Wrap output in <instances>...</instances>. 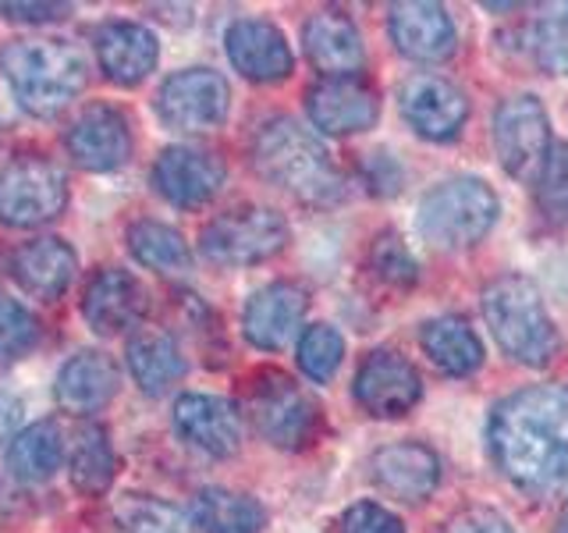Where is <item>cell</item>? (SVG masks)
Wrapping results in <instances>:
<instances>
[{
    "label": "cell",
    "instance_id": "1",
    "mask_svg": "<svg viewBox=\"0 0 568 533\" xmlns=\"http://www.w3.org/2000/svg\"><path fill=\"white\" fill-rule=\"evenodd\" d=\"M490 455L523 494L544 497L568 484V384H532L494 405Z\"/></svg>",
    "mask_w": 568,
    "mask_h": 533
},
{
    "label": "cell",
    "instance_id": "2",
    "mask_svg": "<svg viewBox=\"0 0 568 533\" xmlns=\"http://www.w3.org/2000/svg\"><path fill=\"white\" fill-rule=\"evenodd\" d=\"M253 164L271 185L310 207H331L345 195V178L327 147L295 118H271L253 135Z\"/></svg>",
    "mask_w": 568,
    "mask_h": 533
},
{
    "label": "cell",
    "instance_id": "3",
    "mask_svg": "<svg viewBox=\"0 0 568 533\" xmlns=\"http://www.w3.org/2000/svg\"><path fill=\"white\" fill-rule=\"evenodd\" d=\"M0 76L29 114L53 118L85 89L89 64L75 43L43 36V40H14L0 50Z\"/></svg>",
    "mask_w": 568,
    "mask_h": 533
},
{
    "label": "cell",
    "instance_id": "4",
    "mask_svg": "<svg viewBox=\"0 0 568 533\" xmlns=\"http://www.w3.org/2000/svg\"><path fill=\"white\" fill-rule=\"evenodd\" d=\"M484 316L501 345L523 366H547L558 352V328L547 316L544 295L526 274H501L484 289Z\"/></svg>",
    "mask_w": 568,
    "mask_h": 533
},
{
    "label": "cell",
    "instance_id": "5",
    "mask_svg": "<svg viewBox=\"0 0 568 533\" xmlns=\"http://www.w3.org/2000/svg\"><path fill=\"white\" fill-rule=\"evenodd\" d=\"M501 200L484 178L458 174L448 182H437L419 200L416 228L423 242L437 249H469L494 228Z\"/></svg>",
    "mask_w": 568,
    "mask_h": 533
},
{
    "label": "cell",
    "instance_id": "6",
    "mask_svg": "<svg viewBox=\"0 0 568 533\" xmlns=\"http://www.w3.org/2000/svg\"><path fill=\"white\" fill-rule=\"evenodd\" d=\"M288 242V221L271 207L245 203L217 213L200 235V249L217 266H248L277 257Z\"/></svg>",
    "mask_w": 568,
    "mask_h": 533
},
{
    "label": "cell",
    "instance_id": "7",
    "mask_svg": "<svg viewBox=\"0 0 568 533\" xmlns=\"http://www.w3.org/2000/svg\"><path fill=\"white\" fill-rule=\"evenodd\" d=\"M68 203V178L40 153L14 157L0 168V224L40 228Z\"/></svg>",
    "mask_w": 568,
    "mask_h": 533
},
{
    "label": "cell",
    "instance_id": "8",
    "mask_svg": "<svg viewBox=\"0 0 568 533\" xmlns=\"http://www.w3.org/2000/svg\"><path fill=\"white\" fill-rule=\"evenodd\" d=\"M245 409L253 416L256 431L277 449H306L320 431L316 402L292 378H284L281 370H263L248 384Z\"/></svg>",
    "mask_w": 568,
    "mask_h": 533
},
{
    "label": "cell",
    "instance_id": "9",
    "mask_svg": "<svg viewBox=\"0 0 568 533\" xmlns=\"http://www.w3.org/2000/svg\"><path fill=\"white\" fill-rule=\"evenodd\" d=\"M231 111V86L213 68H185L156 93V114L171 132L203 135L221 129Z\"/></svg>",
    "mask_w": 568,
    "mask_h": 533
},
{
    "label": "cell",
    "instance_id": "10",
    "mask_svg": "<svg viewBox=\"0 0 568 533\" xmlns=\"http://www.w3.org/2000/svg\"><path fill=\"white\" fill-rule=\"evenodd\" d=\"M550 147H555L550 142V121L537 97H508L494 111V150L511 178H523V182L532 178L537 182Z\"/></svg>",
    "mask_w": 568,
    "mask_h": 533
},
{
    "label": "cell",
    "instance_id": "11",
    "mask_svg": "<svg viewBox=\"0 0 568 533\" xmlns=\"http://www.w3.org/2000/svg\"><path fill=\"white\" fill-rule=\"evenodd\" d=\"M398 107H402V118L408 121V129L430 142L455 139L469 118L466 93H462L452 79L434 76V71H416V76H408L402 82Z\"/></svg>",
    "mask_w": 568,
    "mask_h": 533
},
{
    "label": "cell",
    "instance_id": "12",
    "mask_svg": "<svg viewBox=\"0 0 568 533\" xmlns=\"http://www.w3.org/2000/svg\"><path fill=\"white\" fill-rule=\"evenodd\" d=\"M64 147L68 157L85 171H118L132 160L135 139L124 111L111 103H93L71 121Z\"/></svg>",
    "mask_w": 568,
    "mask_h": 533
},
{
    "label": "cell",
    "instance_id": "13",
    "mask_svg": "<svg viewBox=\"0 0 568 533\" xmlns=\"http://www.w3.org/2000/svg\"><path fill=\"white\" fill-rule=\"evenodd\" d=\"M419 399H423L419 370L390 349L369 352L359 373H355V402L377 420L405 416Z\"/></svg>",
    "mask_w": 568,
    "mask_h": 533
},
{
    "label": "cell",
    "instance_id": "14",
    "mask_svg": "<svg viewBox=\"0 0 568 533\" xmlns=\"http://www.w3.org/2000/svg\"><path fill=\"white\" fill-rule=\"evenodd\" d=\"M387 32L390 43L408 61L437 64L448 61L458 47V29L452 11L444 4H434V0H402V4H390Z\"/></svg>",
    "mask_w": 568,
    "mask_h": 533
},
{
    "label": "cell",
    "instance_id": "15",
    "mask_svg": "<svg viewBox=\"0 0 568 533\" xmlns=\"http://www.w3.org/2000/svg\"><path fill=\"white\" fill-rule=\"evenodd\" d=\"M227 168L217 153L200 147H171L156 157L153 164V185L168 203L195 210L210 203L221 192Z\"/></svg>",
    "mask_w": 568,
    "mask_h": 533
},
{
    "label": "cell",
    "instance_id": "16",
    "mask_svg": "<svg viewBox=\"0 0 568 533\" xmlns=\"http://www.w3.org/2000/svg\"><path fill=\"white\" fill-rule=\"evenodd\" d=\"M369 476L387 497L405 505H419L440 484V459L419 441L384 444L369 459Z\"/></svg>",
    "mask_w": 568,
    "mask_h": 533
},
{
    "label": "cell",
    "instance_id": "17",
    "mask_svg": "<svg viewBox=\"0 0 568 533\" xmlns=\"http://www.w3.org/2000/svg\"><path fill=\"white\" fill-rule=\"evenodd\" d=\"M310 121L327 135H355L377 124L381 100L373 93V86L363 79H324L310 89L306 97Z\"/></svg>",
    "mask_w": 568,
    "mask_h": 533
},
{
    "label": "cell",
    "instance_id": "18",
    "mask_svg": "<svg viewBox=\"0 0 568 533\" xmlns=\"http://www.w3.org/2000/svg\"><path fill=\"white\" fill-rule=\"evenodd\" d=\"M174 431L185 444L213 459H227L242 444L239 405L217 395H182L174 402Z\"/></svg>",
    "mask_w": 568,
    "mask_h": 533
},
{
    "label": "cell",
    "instance_id": "19",
    "mask_svg": "<svg viewBox=\"0 0 568 533\" xmlns=\"http://www.w3.org/2000/svg\"><path fill=\"white\" fill-rule=\"evenodd\" d=\"M224 47L235 71H242L253 82H281L295 68L284 32L274 22H263V18H239V22H231Z\"/></svg>",
    "mask_w": 568,
    "mask_h": 533
},
{
    "label": "cell",
    "instance_id": "20",
    "mask_svg": "<svg viewBox=\"0 0 568 533\" xmlns=\"http://www.w3.org/2000/svg\"><path fill=\"white\" fill-rule=\"evenodd\" d=\"M310 295L292 281L263 284L242 310V331L245 338L263 352H277L288 345V338L298 331L302 316H306Z\"/></svg>",
    "mask_w": 568,
    "mask_h": 533
},
{
    "label": "cell",
    "instance_id": "21",
    "mask_svg": "<svg viewBox=\"0 0 568 533\" xmlns=\"http://www.w3.org/2000/svg\"><path fill=\"white\" fill-rule=\"evenodd\" d=\"M150 310L146 289L132 278L129 271H118V266H106L93 281H89L85 299H82V316L85 324L100 331V334H118L135 328Z\"/></svg>",
    "mask_w": 568,
    "mask_h": 533
},
{
    "label": "cell",
    "instance_id": "22",
    "mask_svg": "<svg viewBox=\"0 0 568 533\" xmlns=\"http://www.w3.org/2000/svg\"><path fill=\"white\" fill-rule=\"evenodd\" d=\"M93 50L100 71L118 86L142 82L160 61L156 36L139 22H103L93 36Z\"/></svg>",
    "mask_w": 568,
    "mask_h": 533
},
{
    "label": "cell",
    "instance_id": "23",
    "mask_svg": "<svg viewBox=\"0 0 568 533\" xmlns=\"http://www.w3.org/2000/svg\"><path fill=\"white\" fill-rule=\"evenodd\" d=\"M302 47L313 68L327 79H348L366 61L359 26L342 11H316L302 29Z\"/></svg>",
    "mask_w": 568,
    "mask_h": 533
},
{
    "label": "cell",
    "instance_id": "24",
    "mask_svg": "<svg viewBox=\"0 0 568 533\" xmlns=\"http://www.w3.org/2000/svg\"><path fill=\"white\" fill-rule=\"evenodd\" d=\"M79 257L64 239H32L18 245L11 253V274L22 289L43 302H53L68 292V284L75 281Z\"/></svg>",
    "mask_w": 568,
    "mask_h": 533
},
{
    "label": "cell",
    "instance_id": "25",
    "mask_svg": "<svg viewBox=\"0 0 568 533\" xmlns=\"http://www.w3.org/2000/svg\"><path fill=\"white\" fill-rule=\"evenodd\" d=\"M121 370L106 352H79L58 373V402L68 413H97L118 395Z\"/></svg>",
    "mask_w": 568,
    "mask_h": 533
},
{
    "label": "cell",
    "instance_id": "26",
    "mask_svg": "<svg viewBox=\"0 0 568 533\" xmlns=\"http://www.w3.org/2000/svg\"><path fill=\"white\" fill-rule=\"evenodd\" d=\"M419 345L430 355V363L452 378H469L484 366V345L479 334L462 316H430L419 328Z\"/></svg>",
    "mask_w": 568,
    "mask_h": 533
},
{
    "label": "cell",
    "instance_id": "27",
    "mask_svg": "<svg viewBox=\"0 0 568 533\" xmlns=\"http://www.w3.org/2000/svg\"><path fill=\"white\" fill-rule=\"evenodd\" d=\"M61 459H64L61 426L53 420H40L11 438L4 452V466L14 480H22V484H43V480L58 473Z\"/></svg>",
    "mask_w": 568,
    "mask_h": 533
},
{
    "label": "cell",
    "instance_id": "28",
    "mask_svg": "<svg viewBox=\"0 0 568 533\" xmlns=\"http://www.w3.org/2000/svg\"><path fill=\"white\" fill-rule=\"evenodd\" d=\"M129 370L146 395H164L185 378V355L164 331H142L129 342Z\"/></svg>",
    "mask_w": 568,
    "mask_h": 533
},
{
    "label": "cell",
    "instance_id": "29",
    "mask_svg": "<svg viewBox=\"0 0 568 533\" xmlns=\"http://www.w3.org/2000/svg\"><path fill=\"white\" fill-rule=\"evenodd\" d=\"M192 523L203 533H263L266 512L248 494L227 487H203L192 497Z\"/></svg>",
    "mask_w": 568,
    "mask_h": 533
},
{
    "label": "cell",
    "instance_id": "30",
    "mask_svg": "<svg viewBox=\"0 0 568 533\" xmlns=\"http://www.w3.org/2000/svg\"><path fill=\"white\" fill-rule=\"evenodd\" d=\"M114 444L106 438L103 426H82L75 438V449H71V462H68V476L75 484L79 494L100 497L106 487L114 484Z\"/></svg>",
    "mask_w": 568,
    "mask_h": 533
},
{
    "label": "cell",
    "instance_id": "31",
    "mask_svg": "<svg viewBox=\"0 0 568 533\" xmlns=\"http://www.w3.org/2000/svg\"><path fill=\"white\" fill-rule=\"evenodd\" d=\"M129 249L142 266H150L156 274H182L192 263V253L182 239V231L164 221H150V218L135 221L129 228Z\"/></svg>",
    "mask_w": 568,
    "mask_h": 533
},
{
    "label": "cell",
    "instance_id": "32",
    "mask_svg": "<svg viewBox=\"0 0 568 533\" xmlns=\"http://www.w3.org/2000/svg\"><path fill=\"white\" fill-rule=\"evenodd\" d=\"M526 29V53L547 76H568V4H547Z\"/></svg>",
    "mask_w": 568,
    "mask_h": 533
},
{
    "label": "cell",
    "instance_id": "33",
    "mask_svg": "<svg viewBox=\"0 0 568 533\" xmlns=\"http://www.w3.org/2000/svg\"><path fill=\"white\" fill-rule=\"evenodd\" d=\"M114 515L124 533H189L182 512L171 502H160V497L146 494H124Z\"/></svg>",
    "mask_w": 568,
    "mask_h": 533
},
{
    "label": "cell",
    "instance_id": "34",
    "mask_svg": "<svg viewBox=\"0 0 568 533\" xmlns=\"http://www.w3.org/2000/svg\"><path fill=\"white\" fill-rule=\"evenodd\" d=\"M345 360V338L331 324H313L298 338V366L310 381L327 384Z\"/></svg>",
    "mask_w": 568,
    "mask_h": 533
},
{
    "label": "cell",
    "instance_id": "35",
    "mask_svg": "<svg viewBox=\"0 0 568 533\" xmlns=\"http://www.w3.org/2000/svg\"><path fill=\"white\" fill-rule=\"evenodd\" d=\"M537 210L550 224H568V142H555L537 174Z\"/></svg>",
    "mask_w": 568,
    "mask_h": 533
},
{
    "label": "cell",
    "instance_id": "36",
    "mask_svg": "<svg viewBox=\"0 0 568 533\" xmlns=\"http://www.w3.org/2000/svg\"><path fill=\"white\" fill-rule=\"evenodd\" d=\"M369 266L377 271L381 281L395 284V289H413V284L419 281V263L413 253H408V245L395 235V231L377 235V242H373V249H369Z\"/></svg>",
    "mask_w": 568,
    "mask_h": 533
},
{
    "label": "cell",
    "instance_id": "37",
    "mask_svg": "<svg viewBox=\"0 0 568 533\" xmlns=\"http://www.w3.org/2000/svg\"><path fill=\"white\" fill-rule=\"evenodd\" d=\"M40 338V320H36L22 302L0 299V360H14L36 345Z\"/></svg>",
    "mask_w": 568,
    "mask_h": 533
},
{
    "label": "cell",
    "instance_id": "38",
    "mask_svg": "<svg viewBox=\"0 0 568 533\" xmlns=\"http://www.w3.org/2000/svg\"><path fill=\"white\" fill-rule=\"evenodd\" d=\"M342 533H405V523L377 502H355L342 515Z\"/></svg>",
    "mask_w": 568,
    "mask_h": 533
},
{
    "label": "cell",
    "instance_id": "39",
    "mask_svg": "<svg viewBox=\"0 0 568 533\" xmlns=\"http://www.w3.org/2000/svg\"><path fill=\"white\" fill-rule=\"evenodd\" d=\"M359 174H363V185H366L373 195H398L402 185H405L402 164L395 160V153H387V150L366 153Z\"/></svg>",
    "mask_w": 568,
    "mask_h": 533
},
{
    "label": "cell",
    "instance_id": "40",
    "mask_svg": "<svg viewBox=\"0 0 568 533\" xmlns=\"http://www.w3.org/2000/svg\"><path fill=\"white\" fill-rule=\"evenodd\" d=\"M444 533H519V530H515L501 512L473 505L466 512H458L455 520L444 526Z\"/></svg>",
    "mask_w": 568,
    "mask_h": 533
},
{
    "label": "cell",
    "instance_id": "41",
    "mask_svg": "<svg viewBox=\"0 0 568 533\" xmlns=\"http://www.w3.org/2000/svg\"><path fill=\"white\" fill-rule=\"evenodd\" d=\"M4 18H14V22H53V18H64L68 8L64 4H4L0 8Z\"/></svg>",
    "mask_w": 568,
    "mask_h": 533
},
{
    "label": "cell",
    "instance_id": "42",
    "mask_svg": "<svg viewBox=\"0 0 568 533\" xmlns=\"http://www.w3.org/2000/svg\"><path fill=\"white\" fill-rule=\"evenodd\" d=\"M555 533H568V497H565V505H561V512H558V526H555Z\"/></svg>",
    "mask_w": 568,
    "mask_h": 533
}]
</instances>
